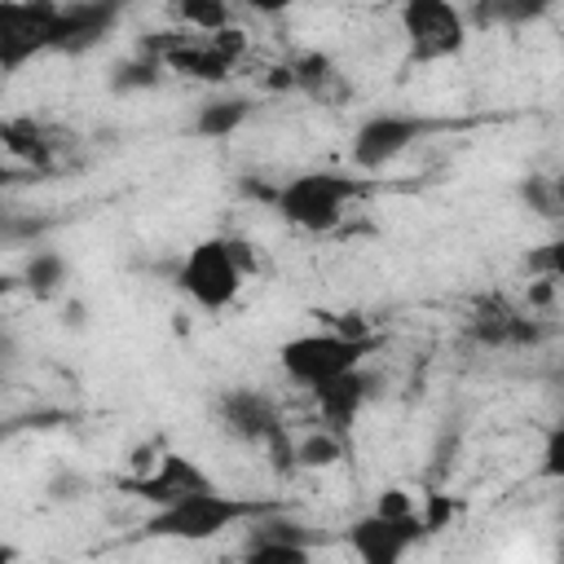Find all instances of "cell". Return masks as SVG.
Masks as SVG:
<instances>
[{"mask_svg":"<svg viewBox=\"0 0 564 564\" xmlns=\"http://www.w3.org/2000/svg\"><path fill=\"white\" fill-rule=\"evenodd\" d=\"M269 511H273L269 502L234 498V494H220L212 485V489H194L176 502H163L145 520V533L150 538H176V542H207V538H220L225 529H238V524L260 520Z\"/></svg>","mask_w":564,"mask_h":564,"instance_id":"1","label":"cell"},{"mask_svg":"<svg viewBox=\"0 0 564 564\" xmlns=\"http://www.w3.org/2000/svg\"><path fill=\"white\" fill-rule=\"evenodd\" d=\"M251 269V256L242 251V242L234 238H198L181 269H176V286L207 313H220L238 300L242 291V273Z\"/></svg>","mask_w":564,"mask_h":564,"instance_id":"2","label":"cell"},{"mask_svg":"<svg viewBox=\"0 0 564 564\" xmlns=\"http://www.w3.org/2000/svg\"><path fill=\"white\" fill-rule=\"evenodd\" d=\"M366 194L361 176H344V172H304L291 176L286 185H278L273 207L282 212L286 225L304 229V234H326L344 220V207L352 198Z\"/></svg>","mask_w":564,"mask_h":564,"instance_id":"3","label":"cell"},{"mask_svg":"<svg viewBox=\"0 0 564 564\" xmlns=\"http://www.w3.org/2000/svg\"><path fill=\"white\" fill-rule=\"evenodd\" d=\"M375 348V335H352V330H313V335H295L278 348L282 375L300 388H322L348 370H361L366 352Z\"/></svg>","mask_w":564,"mask_h":564,"instance_id":"4","label":"cell"},{"mask_svg":"<svg viewBox=\"0 0 564 564\" xmlns=\"http://www.w3.org/2000/svg\"><path fill=\"white\" fill-rule=\"evenodd\" d=\"M397 18H401L410 62H419V66L449 62L467 44V18L454 0H401Z\"/></svg>","mask_w":564,"mask_h":564,"instance_id":"5","label":"cell"},{"mask_svg":"<svg viewBox=\"0 0 564 564\" xmlns=\"http://www.w3.org/2000/svg\"><path fill=\"white\" fill-rule=\"evenodd\" d=\"M62 4L57 0H4L0 4V62L4 70H22L35 53L57 48Z\"/></svg>","mask_w":564,"mask_h":564,"instance_id":"6","label":"cell"},{"mask_svg":"<svg viewBox=\"0 0 564 564\" xmlns=\"http://www.w3.org/2000/svg\"><path fill=\"white\" fill-rule=\"evenodd\" d=\"M436 123L423 115H405V110H383L361 119V128L352 132V163L361 172H379L388 163H397L414 141H423Z\"/></svg>","mask_w":564,"mask_h":564,"instance_id":"7","label":"cell"},{"mask_svg":"<svg viewBox=\"0 0 564 564\" xmlns=\"http://www.w3.org/2000/svg\"><path fill=\"white\" fill-rule=\"evenodd\" d=\"M427 533V520H419L414 511H370L348 529V546L357 560L366 564H392L401 560L419 538Z\"/></svg>","mask_w":564,"mask_h":564,"instance_id":"8","label":"cell"},{"mask_svg":"<svg viewBox=\"0 0 564 564\" xmlns=\"http://www.w3.org/2000/svg\"><path fill=\"white\" fill-rule=\"evenodd\" d=\"M238 48H242L238 31L225 26V31L203 35V40H176V44L163 53V66L185 70V75H194V79H225V75L234 70V62H238Z\"/></svg>","mask_w":564,"mask_h":564,"instance_id":"9","label":"cell"},{"mask_svg":"<svg viewBox=\"0 0 564 564\" xmlns=\"http://www.w3.org/2000/svg\"><path fill=\"white\" fill-rule=\"evenodd\" d=\"M119 13H123V0H70V4H62L57 53H88L119 22Z\"/></svg>","mask_w":564,"mask_h":564,"instance_id":"10","label":"cell"},{"mask_svg":"<svg viewBox=\"0 0 564 564\" xmlns=\"http://www.w3.org/2000/svg\"><path fill=\"white\" fill-rule=\"evenodd\" d=\"M220 423L229 436L238 441H251V445H264L273 432H282V419L273 410V401L264 392H251V388H234L220 397Z\"/></svg>","mask_w":564,"mask_h":564,"instance_id":"11","label":"cell"},{"mask_svg":"<svg viewBox=\"0 0 564 564\" xmlns=\"http://www.w3.org/2000/svg\"><path fill=\"white\" fill-rule=\"evenodd\" d=\"M123 489H132L137 498H150V502H176V498H185V494H194V489H212V480L203 476V467L194 463V458H185V454H163L159 458V471H150V476H137V480H123Z\"/></svg>","mask_w":564,"mask_h":564,"instance_id":"12","label":"cell"},{"mask_svg":"<svg viewBox=\"0 0 564 564\" xmlns=\"http://www.w3.org/2000/svg\"><path fill=\"white\" fill-rule=\"evenodd\" d=\"M313 397H317L322 423H326L330 432H339V436H344V432L352 427V419L361 414L366 397H370V379H366L361 370H348V375H339V379H330V383L313 388Z\"/></svg>","mask_w":564,"mask_h":564,"instance_id":"13","label":"cell"},{"mask_svg":"<svg viewBox=\"0 0 564 564\" xmlns=\"http://www.w3.org/2000/svg\"><path fill=\"white\" fill-rule=\"evenodd\" d=\"M471 330H476V339H485V344H494V348H511V344H529L533 339V326H529V317H520L511 304H502V300H489L476 317H471Z\"/></svg>","mask_w":564,"mask_h":564,"instance_id":"14","label":"cell"},{"mask_svg":"<svg viewBox=\"0 0 564 564\" xmlns=\"http://www.w3.org/2000/svg\"><path fill=\"white\" fill-rule=\"evenodd\" d=\"M247 560H260V564H304L308 560V542H304V533H295V524H260L256 538L247 542Z\"/></svg>","mask_w":564,"mask_h":564,"instance_id":"15","label":"cell"},{"mask_svg":"<svg viewBox=\"0 0 564 564\" xmlns=\"http://www.w3.org/2000/svg\"><path fill=\"white\" fill-rule=\"evenodd\" d=\"M172 13L198 35H216L229 26V0H172Z\"/></svg>","mask_w":564,"mask_h":564,"instance_id":"16","label":"cell"},{"mask_svg":"<svg viewBox=\"0 0 564 564\" xmlns=\"http://www.w3.org/2000/svg\"><path fill=\"white\" fill-rule=\"evenodd\" d=\"M560 0H480V18L485 22H507V26H524L538 22L555 9Z\"/></svg>","mask_w":564,"mask_h":564,"instance_id":"17","label":"cell"},{"mask_svg":"<svg viewBox=\"0 0 564 564\" xmlns=\"http://www.w3.org/2000/svg\"><path fill=\"white\" fill-rule=\"evenodd\" d=\"M242 119H247V101H207L194 119V132L198 137H229Z\"/></svg>","mask_w":564,"mask_h":564,"instance_id":"18","label":"cell"},{"mask_svg":"<svg viewBox=\"0 0 564 564\" xmlns=\"http://www.w3.org/2000/svg\"><path fill=\"white\" fill-rule=\"evenodd\" d=\"M339 454H344V436L330 432V427H322V432H313V436H304V441L295 445L300 467H330Z\"/></svg>","mask_w":564,"mask_h":564,"instance_id":"19","label":"cell"},{"mask_svg":"<svg viewBox=\"0 0 564 564\" xmlns=\"http://www.w3.org/2000/svg\"><path fill=\"white\" fill-rule=\"evenodd\" d=\"M529 198L542 207V216H564V172L533 181V185H529Z\"/></svg>","mask_w":564,"mask_h":564,"instance_id":"20","label":"cell"},{"mask_svg":"<svg viewBox=\"0 0 564 564\" xmlns=\"http://www.w3.org/2000/svg\"><path fill=\"white\" fill-rule=\"evenodd\" d=\"M542 476H551V480H564V419L546 432V441H542Z\"/></svg>","mask_w":564,"mask_h":564,"instance_id":"21","label":"cell"},{"mask_svg":"<svg viewBox=\"0 0 564 564\" xmlns=\"http://www.w3.org/2000/svg\"><path fill=\"white\" fill-rule=\"evenodd\" d=\"M529 269H533V273H546V278H555V282H564V238H560V242H546L542 251H533V256H529Z\"/></svg>","mask_w":564,"mask_h":564,"instance_id":"22","label":"cell"},{"mask_svg":"<svg viewBox=\"0 0 564 564\" xmlns=\"http://www.w3.org/2000/svg\"><path fill=\"white\" fill-rule=\"evenodd\" d=\"M57 282H62V260H57V256H35V260H31V286L48 291V286H57Z\"/></svg>","mask_w":564,"mask_h":564,"instance_id":"23","label":"cell"},{"mask_svg":"<svg viewBox=\"0 0 564 564\" xmlns=\"http://www.w3.org/2000/svg\"><path fill=\"white\" fill-rule=\"evenodd\" d=\"M238 4H247L251 13H282V9H291L295 0H238Z\"/></svg>","mask_w":564,"mask_h":564,"instance_id":"24","label":"cell"}]
</instances>
